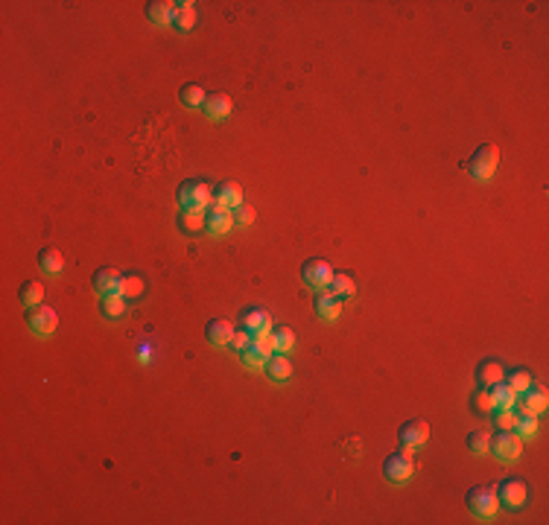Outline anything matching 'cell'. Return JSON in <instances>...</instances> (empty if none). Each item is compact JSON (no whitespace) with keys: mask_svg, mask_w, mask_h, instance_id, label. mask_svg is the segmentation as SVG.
Returning <instances> with one entry per match:
<instances>
[{"mask_svg":"<svg viewBox=\"0 0 549 525\" xmlns=\"http://www.w3.org/2000/svg\"><path fill=\"white\" fill-rule=\"evenodd\" d=\"M210 202H214V187L202 178H190L179 187V205L184 210H205Z\"/></svg>","mask_w":549,"mask_h":525,"instance_id":"1","label":"cell"},{"mask_svg":"<svg viewBox=\"0 0 549 525\" xmlns=\"http://www.w3.org/2000/svg\"><path fill=\"white\" fill-rule=\"evenodd\" d=\"M497 164H500V149L494 146V143H482V146L473 152V158L468 161V172L476 181H488L497 172Z\"/></svg>","mask_w":549,"mask_h":525,"instance_id":"2","label":"cell"},{"mask_svg":"<svg viewBox=\"0 0 549 525\" xmlns=\"http://www.w3.org/2000/svg\"><path fill=\"white\" fill-rule=\"evenodd\" d=\"M520 449H523L520 438L511 429H500L497 435H491V444H488V452L494 458H500V461H517Z\"/></svg>","mask_w":549,"mask_h":525,"instance_id":"3","label":"cell"},{"mask_svg":"<svg viewBox=\"0 0 549 525\" xmlns=\"http://www.w3.org/2000/svg\"><path fill=\"white\" fill-rule=\"evenodd\" d=\"M415 473V461H412V456H409V449H400V452H392V456H386V461H383V476L388 479V482H395V484H400V482H406Z\"/></svg>","mask_w":549,"mask_h":525,"instance_id":"4","label":"cell"},{"mask_svg":"<svg viewBox=\"0 0 549 525\" xmlns=\"http://www.w3.org/2000/svg\"><path fill=\"white\" fill-rule=\"evenodd\" d=\"M497 505H500L497 491L488 487V484H476V487H470V491H468V508L476 517H491L494 511H497Z\"/></svg>","mask_w":549,"mask_h":525,"instance_id":"5","label":"cell"},{"mask_svg":"<svg viewBox=\"0 0 549 525\" xmlns=\"http://www.w3.org/2000/svg\"><path fill=\"white\" fill-rule=\"evenodd\" d=\"M27 324H29V330L35 336H50L53 330H56V310L47 304H39V306H27Z\"/></svg>","mask_w":549,"mask_h":525,"instance_id":"6","label":"cell"},{"mask_svg":"<svg viewBox=\"0 0 549 525\" xmlns=\"http://www.w3.org/2000/svg\"><path fill=\"white\" fill-rule=\"evenodd\" d=\"M205 228L210 233H228V231L234 228V213H231V207H225L219 202H210L205 207Z\"/></svg>","mask_w":549,"mask_h":525,"instance_id":"7","label":"cell"},{"mask_svg":"<svg viewBox=\"0 0 549 525\" xmlns=\"http://www.w3.org/2000/svg\"><path fill=\"white\" fill-rule=\"evenodd\" d=\"M301 278H304V283L313 286V289H325L333 278V268H330L327 260L313 257V260H307L304 266H301Z\"/></svg>","mask_w":549,"mask_h":525,"instance_id":"8","label":"cell"},{"mask_svg":"<svg viewBox=\"0 0 549 525\" xmlns=\"http://www.w3.org/2000/svg\"><path fill=\"white\" fill-rule=\"evenodd\" d=\"M398 438H400V446H403V449H415V446H421V444H427V438H430V423L421 421V418L406 421V423L400 426V432H398Z\"/></svg>","mask_w":549,"mask_h":525,"instance_id":"9","label":"cell"},{"mask_svg":"<svg viewBox=\"0 0 549 525\" xmlns=\"http://www.w3.org/2000/svg\"><path fill=\"white\" fill-rule=\"evenodd\" d=\"M526 496H529V487L520 479H503L500 487H497V499L506 505V508H520V505L526 502Z\"/></svg>","mask_w":549,"mask_h":525,"instance_id":"10","label":"cell"},{"mask_svg":"<svg viewBox=\"0 0 549 525\" xmlns=\"http://www.w3.org/2000/svg\"><path fill=\"white\" fill-rule=\"evenodd\" d=\"M313 306H316V315H318V318L333 321L336 315L342 313V298H336L333 292H327V289H318Z\"/></svg>","mask_w":549,"mask_h":525,"instance_id":"11","label":"cell"},{"mask_svg":"<svg viewBox=\"0 0 549 525\" xmlns=\"http://www.w3.org/2000/svg\"><path fill=\"white\" fill-rule=\"evenodd\" d=\"M546 409V388L532 383L523 391V403L517 406V414H541Z\"/></svg>","mask_w":549,"mask_h":525,"instance_id":"12","label":"cell"},{"mask_svg":"<svg viewBox=\"0 0 549 525\" xmlns=\"http://www.w3.org/2000/svg\"><path fill=\"white\" fill-rule=\"evenodd\" d=\"M120 280H123V275H120L117 266H102V268L94 271V286H97V292H102V295L120 292Z\"/></svg>","mask_w":549,"mask_h":525,"instance_id":"13","label":"cell"},{"mask_svg":"<svg viewBox=\"0 0 549 525\" xmlns=\"http://www.w3.org/2000/svg\"><path fill=\"white\" fill-rule=\"evenodd\" d=\"M240 321H243V327H245V330H252L255 336L272 333V318H269L266 313H263V310H257V306H249V310H243Z\"/></svg>","mask_w":549,"mask_h":525,"instance_id":"14","label":"cell"},{"mask_svg":"<svg viewBox=\"0 0 549 525\" xmlns=\"http://www.w3.org/2000/svg\"><path fill=\"white\" fill-rule=\"evenodd\" d=\"M205 114L210 117V120H225L228 114H231V97L228 94H222V90H217V94H208L205 97Z\"/></svg>","mask_w":549,"mask_h":525,"instance_id":"15","label":"cell"},{"mask_svg":"<svg viewBox=\"0 0 549 525\" xmlns=\"http://www.w3.org/2000/svg\"><path fill=\"white\" fill-rule=\"evenodd\" d=\"M231 333H234V327L225 318H210L205 324V339L210 341V345H217V348L228 345V341H231Z\"/></svg>","mask_w":549,"mask_h":525,"instance_id":"16","label":"cell"},{"mask_svg":"<svg viewBox=\"0 0 549 525\" xmlns=\"http://www.w3.org/2000/svg\"><path fill=\"white\" fill-rule=\"evenodd\" d=\"M214 202H219L225 207L243 205V187L237 184V181H219V184L214 187Z\"/></svg>","mask_w":549,"mask_h":525,"instance_id":"17","label":"cell"},{"mask_svg":"<svg viewBox=\"0 0 549 525\" xmlns=\"http://www.w3.org/2000/svg\"><path fill=\"white\" fill-rule=\"evenodd\" d=\"M263 368H266L269 379H275V383H287V379L292 376V362L287 356H280V353H272Z\"/></svg>","mask_w":549,"mask_h":525,"instance_id":"18","label":"cell"},{"mask_svg":"<svg viewBox=\"0 0 549 525\" xmlns=\"http://www.w3.org/2000/svg\"><path fill=\"white\" fill-rule=\"evenodd\" d=\"M325 289H327V292H333L336 298H353L357 283H353V278L348 275V271H333V278H330V283Z\"/></svg>","mask_w":549,"mask_h":525,"instance_id":"19","label":"cell"},{"mask_svg":"<svg viewBox=\"0 0 549 525\" xmlns=\"http://www.w3.org/2000/svg\"><path fill=\"white\" fill-rule=\"evenodd\" d=\"M100 313H102V318H111V321L123 318V315H126V298H123L120 292L102 295L100 298Z\"/></svg>","mask_w":549,"mask_h":525,"instance_id":"20","label":"cell"},{"mask_svg":"<svg viewBox=\"0 0 549 525\" xmlns=\"http://www.w3.org/2000/svg\"><path fill=\"white\" fill-rule=\"evenodd\" d=\"M193 24H196V9H193L190 0H184V4H175V9H172V27L179 29V32H190Z\"/></svg>","mask_w":549,"mask_h":525,"instance_id":"21","label":"cell"},{"mask_svg":"<svg viewBox=\"0 0 549 525\" xmlns=\"http://www.w3.org/2000/svg\"><path fill=\"white\" fill-rule=\"evenodd\" d=\"M503 376H506V371H503V365L497 359H485V362H480V368H476L480 386H494V383H500Z\"/></svg>","mask_w":549,"mask_h":525,"instance_id":"22","label":"cell"},{"mask_svg":"<svg viewBox=\"0 0 549 525\" xmlns=\"http://www.w3.org/2000/svg\"><path fill=\"white\" fill-rule=\"evenodd\" d=\"M144 292H147V280L140 278V275H126L120 280V295L126 298V301H137V298H144Z\"/></svg>","mask_w":549,"mask_h":525,"instance_id":"23","label":"cell"},{"mask_svg":"<svg viewBox=\"0 0 549 525\" xmlns=\"http://www.w3.org/2000/svg\"><path fill=\"white\" fill-rule=\"evenodd\" d=\"M39 266H41V271H47V275H59L62 266H65L62 251L59 248H41L39 251Z\"/></svg>","mask_w":549,"mask_h":525,"instance_id":"24","label":"cell"},{"mask_svg":"<svg viewBox=\"0 0 549 525\" xmlns=\"http://www.w3.org/2000/svg\"><path fill=\"white\" fill-rule=\"evenodd\" d=\"M172 9H175V4H167V0H152V4H147V15L152 24H172Z\"/></svg>","mask_w":549,"mask_h":525,"instance_id":"25","label":"cell"},{"mask_svg":"<svg viewBox=\"0 0 549 525\" xmlns=\"http://www.w3.org/2000/svg\"><path fill=\"white\" fill-rule=\"evenodd\" d=\"M488 388H491V394H494V403H497V409H515L517 394L508 388L506 379H500V383H494V386H488Z\"/></svg>","mask_w":549,"mask_h":525,"instance_id":"26","label":"cell"},{"mask_svg":"<svg viewBox=\"0 0 549 525\" xmlns=\"http://www.w3.org/2000/svg\"><path fill=\"white\" fill-rule=\"evenodd\" d=\"M506 383H508V388L515 391V394H523L529 386L535 383V376H532V371H526V368H515V371H508V376H503Z\"/></svg>","mask_w":549,"mask_h":525,"instance_id":"27","label":"cell"},{"mask_svg":"<svg viewBox=\"0 0 549 525\" xmlns=\"http://www.w3.org/2000/svg\"><path fill=\"white\" fill-rule=\"evenodd\" d=\"M21 304L24 306H39V304H44V286L39 280H24L21 283Z\"/></svg>","mask_w":549,"mask_h":525,"instance_id":"28","label":"cell"},{"mask_svg":"<svg viewBox=\"0 0 549 525\" xmlns=\"http://www.w3.org/2000/svg\"><path fill=\"white\" fill-rule=\"evenodd\" d=\"M205 90H202V85H182V90H179V100L187 105V108H202L205 105Z\"/></svg>","mask_w":549,"mask_h":525,"instance_id":"29","label":"cell"},{"mask_svg":"<svg viewBox=\"0 0 549 525\" xmlns=\"http://www.w3.org/2000/svg\"><path fill=\"white\" fill-rule=\"evenodd\" d=\"M494 409H497V403H494V394H491L488 386H482L480 391L473 394V411L476 414H491Z\"/></svg>","mask_w":549,"mask_h":525,"instance_id":"30","label":"cell"},{"mask_svg":"<svg viewBox=\"0 0 549 525\" xmlns=\"http://www.w3.org/2000/svg\"><path fill=\"white\" fill-rule=\"evenodd\" d=\"M511 432H515L517 438H532L538 432V414H517V423Z\"/></svg>","mask_w":549,"mask_h":525,"instance_id":"31","label":"cell"},{"mask_svg":"<svg viewBox=\"0 0 549 525\" xmlns=\"http://www.w3.org/2000/svg\"><path fill=\"white\" fill-rule=\"evenodd\" d=\"M272 339H275V350L278 353H290L292 345H295V336L290 327H283V324H278V327L272 330Z\"/></svg>","mask_w":549,"mask_h":525,"instance_id":"32","label":"cell"},{"mask_svg":"<svg viewBox=\"0 0 549 525\" xmlns=\"http://www.w3.org/2000/svg\"><path fill=\"white\" fill-rule=\"evenodd\" d=\"M488 444H491V432L488 429H476L468 435V449L476 452V456H482V452H488Z\"/></svg>","mask_w":549,"mask_h":525,"instance_id":"33","label":"cell"},{"mask_svg":"<svg viewBox=\"0 0 549 525\" xmlns=\"http://www.w3.org/2000/svg\"><path fill=\"white\" fill-rule=\"evenodd\" d=\"M517 411L515 409H494V426L497 429H515Z\"/></svg>","mask_w":549,"mask_h":525,"instance_id":"34","label":"cell"},{"mask_svg":"<svg viewBox=\"0 0 549 525\" xmlns=\"http://www.w3.org/2000/svg\"><path fill=\"white\" fill-rule=\"evenodd\" d=\"M231 213H234V225H240V228H245V225H252L255 222V207H249V205H237V207H231Z\"/></svg>","mask_w":549,"mask_h":525,"instance_id":"35","label":"cell"},{"mask_svg":"<svg viewBox=\"0 0 549 525\" xmlns=\"http://www.w3.org/2000/svg\"><path fill=\"white\" fill-rule=\"evenodd\" d=\"M228 345H231L237 353H243L245 348L252 345V330H245V327H240V330H234L231 333V341H228Z\"/></svg>","mask_w":549,"mask_h":525,"instance_id":"36","label":"cell"}]
</instances>
